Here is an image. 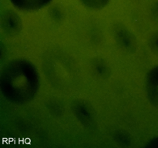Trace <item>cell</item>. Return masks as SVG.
Instances as JSON below:
<instances>
[{"instance_id": "3", "label": "cell", "mask_w": 158, "mask_h": 148, "mask_svg": "<svg viewBox=\"0 0 158 148\" xmlns=\"http://www.w3.org/2000/svg\"><path fill=\"white\" fill-rule=\"evenodd\" d=\"M2 26L6 32L13 35L18 33L21 29V20L13 11L6 10L2 15Z\"/></svg>"}, {"instance_id": "6", "label": "cell", "mask_w": 158, "mask_h": 148, "mask_svg": "<svg viewBox=\"0 0 158 148\" xmlns=\"http://www.w3.org/2000/svg\"><path fill=\"white\" fill-rule=\"evenodd\" d=\"M116 37L117 40L124 47L131 48L134 45V37H132L131 32L127 30L124 28H117L116 30Z\"/></svg>"}, {"instance_id": "2", "label": "cell", "mask_w": 158, "mask_h": 148, "mask_svg": "<svg viewBox=\"0 0 158 148\" xmlns=\"http://www.w3.org/2000/svg\"><path fill=\"white\" fill-rule=\"evenodd\" d=\"M44 69L49 82L57 87H69L74 79V66L68 57L62 53L49 54L44 63Z\"/></svg>"}, {"instance_id": "9", "label": "cell", "mask_w": 158, "mask_h": 148, "mask_svg": "<svg viewBox=\"0 0 158 148\" xmlns=\"http://www.w3.org/2000/svg\"><path fill=\"white\" fill-rule=\"evenodd\" d=\"M148 146H149V147H158V138L154 139L153 140L150 141Z\"/></svg>"}, {"instance_id": "1", "label": "cell", "mask_w": 158, "mask_h": 148, "mask_svg": "<svg viewBox=\"0 0 158 148\" xmlns=\"http://www.w3.org/2000/svg\"><path fill=\"white\" fill-rule=\"evenodd\" d=\"M40 89V76L32 63L24 59L9 61L1 71V90L5 98L19 105L32 101Z\"/></svg>"}, {"instance_id": "7", "label": "cell", "mask_w": 158, "mask_h": 148, "mask_svg": "<svg viewBox=\"0 0 158 148\" xmlns=\"http://www.w3.org/2000/svg\"><path fill=\"white\" fill-rule=\"evenodd\" d=\"M86 8L92 10H100L107 6L110 0H80Z\"/></svg>"}, {"instance_id": "5", "label": "cell", "mask_w": 158, "mask_h": 148, "mask_svg": "<svg viewBox=\"0 0 158 148\" xmlns=\"http://www.w3.org/2000/svg\"><path fill=\"white\" fill-rule=\"evenodd\" d=\"M15 7L26 11H35L43 9L49 4L52 0H10Z\"/></svg>"}, {"instance_id": "8", "label": "cell", "mask_w": 158, "mask_h": 148, "mask_svg": "<svg viewBox=\"0 0 158 148\" xmlns=\"http://www.w3.org/2000/svg\"><path fill=\"white\" fill-rule=\"evenodd\" d=\"M152 49L155 51H158V34H155L151 39V44Z\"/></svg>"}, {"instance_id": "4", "label": "cell", "mask_w": 158, "mask_h": 148, "mask_svg": "<svg viewBox=\"0 0 158 148\" xmlns=\"http://www.w3.org/2000/svg\"><path fill=\"white\" fill-rule=\"evenodd\" d=\"M146 88L150 101L158 106V66L151 69L148 74Z\"/></svg>"}]
</instances>
